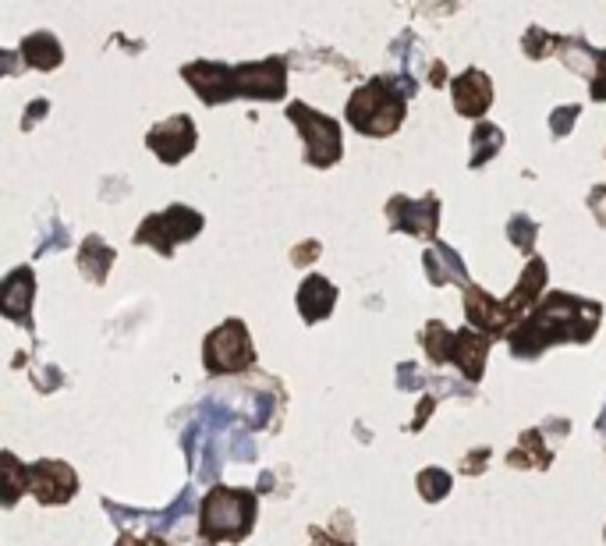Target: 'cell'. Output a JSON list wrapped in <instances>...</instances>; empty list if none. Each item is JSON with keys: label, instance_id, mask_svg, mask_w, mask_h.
Wrapping results in <instances>:
<instances>
[{"label": "cell", "instance_id": "ac0fdd59", "mask_svg": "<svg viewBox=\"0 0 606 546\" xmlns=\"http://www.w3.org/2000/svg\"><path fill=\"white\" fill-rule=\"evenodd\" d=\"M422 263H426V273H429V284H436V288H443V284H465L468 288V273H465V263H461V256L451 249V245L436 242L433 249L422 256Z\"/></svg>", "mask_w": 606, "mask_h": 546}, {"label": "cell", "instance_id": "f35d334b", "mask_svg": "<svg viewBox=\"0 0 606 546\" xmlns=\"http://www.w3.org/2000/svg\"><path fill=\"white\" fill-rule=\"evenodd\" d=\"M15 68H18V54H11V50H0V78L15 75Z\"/></svg>", "mask_w": 606, "mask_h": 546}, {"label": "cell", "instance_id": "f546056e", "mask_svg": "<svg viewBox=\"0 0 606 546\" xmlns=\"http://www.w3.org/2000/svg\"><path fill=\"white\" fill-rule=\"evenodd\" d=\"M557 47H560V39L550 36V32H543V29H529V36H525V54L529 57H546Z\"/></svg>", "mask_w": 606, "mask_h": 546}, {"label": "cell", "instance_id": "b9f144b4", "mask_svg": "<svg viewBox=\"0 0 606 546\" xmlns=\"http://www.w3.org/2000/svg\"><path fill=\"white\" fill-rule=\"evenodd\" d=\"M447 82V68L443 64H433V86H443Z\"/></svg>", "mask_w": 606, "mask_h": 546}, {"label": "cell", "instance_id": "83f0119b", "mask_svg": "<svg viewBox=\"0 0 606 546\" xmlns=\"http://www.w3.org/2000/svg\"><path fill=\"white\" fill-rule=\"evenodd\" d=\"M227 454V444H220V433H213L206 444H202V465H199V479H217L220 458Z\"/></svg>", "mask_w": 606, "mask_h": 546}, {"label": "cell", "instance_id": "603a6c76", "mask_svg": "<svg viewBox=\"0 0 606 546\" xmlns=\"http://www.w3.org/2000/svg\"><path fill=\"white\" fill-rule=\"evenodd\" d=\"M560 57L571 64V71H578V75H592L596 71V61L599 54L585 43V39H560Z\"/></svg>", "mask_w": 606, "mask_h": 546}, {"label": "cell", "instance_id": "ee69618b", "mask_svg": "<svg viewBox=\"0 0 606 546\" xmlns=\"http://www.w3.org/2000/svg\"><path fill=\"white\" fill-rule=\"evenodd\" d=\"M266 490H273V476H270V472H266L263 483H259V493H266Z\"/></svg>", "mask_w": 606, "mask_h": 546}, {"label": "cell", "instance_id": "8d00e7d4", "mask_svg": "<svg viewBox=\"0 0 606 546\" xmlns=\"http://www.w3.org/2000/svg\"><path fill=\"white\" fill-rule=\"evenodd\" d=\"M397 383H401L404 390H415V383H422L419 369H415V366H408V362H404V366L397 369Z\"/></svg>", "mask_w": 606, "mask_h": 546}, {"label": "cell", "instance_id": "e575fe53", "mask_svg": "<svg viewBox=\"0 0 606 546\" xmlns=\"http://www.w3.org/2000/svg\"><path fill=\"white\" fill-rule=\"evenodd\" d=\"M592 100H606V50L599 54L596 71H592Z\"/></svg>", "mask_w": 606, "mask_h": 546}, {"label": "cell", "instance_id": "d4e9b609", "mask_svg": "<svg viewBox=\"0 0 606 546\" xmlns=\"http://www.w3.org/2000/svg\"><path fill=\"white\" fill-rule=\"evenodd\" d=\"M422 344H426L429 359L436 362V366H443V362H451V344H454V334L443 323H426V330H422Z\"/></svg>", "mask_w": 606, "mask_h": 546}, {"label": "cell", "instance_id": "9c48e42d", "mask_svg": "<svg viewBox=\"0 0 606 546\" xmlns=\"http://www.w3.org/2000/svg\"><path fill=\"white\" fill-rule=\"evenodd\" d=\"M387 217L394 231H408L415 238H433L436 224H440V199L436 195H426V199L394 195L387 203Z\"/></svg>", "mask_w": 606, "mask_h": 546}, {"label": "cell", "instance_id": "7c38bea8", "mask_svg": "<svg viewBox=\"0 0 606 546\" xmlns=\"http://www.w3.org/2000/svg\"><path fill=\"white\" fill-rule=\"evenodd\" d=\"M195 125L188 114H174L171 121H160L153 132L146 135V146L153 149L164 164H181L188 153L195 149Z\"/></svg>", "mask_w": 606, "mask_h": 546}, {"label": "cell", "instance_id": "ab89813d", "mask_svg": "<svg viewBox=\"0 0 606 546\" xmlns=\"http://www.w3.org/2000/svg\"><path fill=\"white\" fill-rule=\"evenodd\" d=\"M117 546H167V543H164V539H160V536H149L146 543H139V539H135L132 532H125V536L117 539Z\"/></svg>", "mask_w": 606, "mask_h": 546}, {"label": "cell", "instance_id": "60d3db41", "mask_svg": "<svg viewBox=\"0 0 606 546\" xmlns=\"http://www.w3.org/2000/svg\"><path fill=\"white\" fill-rule=\"evenodd\" d=\"M429 412H433V398H426V401H422V408H419V419L412 422V429H422V422L429 419Z\"/></svg>", "mask_w": 606, "mask_h": 546}, {"label": "cell", "instance_id": "4316f807", "mask_svg": "<svg viewBox=\"0 0 606 546\" xmlns=\"http://www.w3.org/2000/svg\"><path fill=\"white\" fill-rule=\"evenodd\" d=\"M71 245V234H68V227L61 224V220H50L47 224V234L39 238V245H36V259H43V256H50V252H61V249H68Z\"/></svg>", "mask_w": 606, "mask_h": 546}, {"label": "cell", "instance_id": "6da1fadb", "mask_svg": "<svg viewBox=\"0 0 606 546\" xmlns=\"http://www.w3.org/2000/svg\"><path fill=\"white\" fill-rule=\"evenodd\" d=\"M599 327V305L585 302V298L564 295L553 291L543 302L532 305V312L525 320H518L507 330V341L518 359H536L539 351H546L550 344L564 341H592Z\"/></svg>", "mask_w": 606, "mask_h": 546}, {"label": "cell", "instance_id": "d6986e66", "mask_svg": "<svg viewBox=\"0 0 606 546\" xmlns=\"http://www.w3.org/2000/svg\"><path fill=\"white\" fill-rule=\"evenodd\" d=\"M61 61H64V50H61V39H57L54 32H32V36L22 39L25 68L54 71V68H61Z\"/></svg>", "mask_w": 606, "mask_h": 546}, {"label": "cell", "instance_id": "d590c367", "mask_svg": "<svg viewBox=\"0 0 606 546\" xmlns=\"http://www.w3.org/2000/svg\"><path fill=\"white\" fill-rule=\"evenodd\" d=\"M316 256H319V242H302L295 252H291V263H295V266H309Z\"/></svg>", "mask_w": 606, "mask_h": 546}, {"label": "cell", "instance_id": "4fadbf2b", "mask_svg": "<svg viewBox=\"0 0 606 546\" xmlns=\"http://www.w3.org/2000/svg\"><path fill=\"white\" fill-rule=\"evenodd\" d=\"M465 316H468V327L472 330H482L486 337H500L511 330V323H507L504 309H500V302L493 295H486L482 288H475V284H468L465 288Z\"/></svg>", "mask_w": 606, "mask_h": 546}, {"label": "cell", "instance_id": "e0dca14e", "mask_svg": "<svg viewBox=\"0 0 606 546\" xmlns=\"http://www.w3.org/2000/svg\"><path fill=\"white\" fill-rule=\"evenodd\" d=\"M543 284H546V263H543V259H532L529 270H525V277L518 281V288H514L511 295L500 302V309H504V316H507V323H511V327L521 320V312H529L532 305H536Z\"/></svg>", "mask_w": 606, "mask_h": 546}, {"label": "cell", "instance_id": "277c9868", "mask_svg": "<svg viewBox=\"0 0 606 546\" xmlns=\"http://www.w3.org/2000/svg\"><path fill=\"white\" fill-rule=\"evenodd\" d=\"M288 121L298 128L305 142V164L312 167H334L344 153L341 125L334 117L319 114L309 103H288Z\"/></svg>", "mask_w": 606, "mask_h": 546}, {"label": "cell", "instance_id": "484cf974", "mask_svg": "<svg viewBox=\"0 0 606 546\" xmlns=\"http://www.w3.org/2000/svg\"><path fill=\"white\" fill-rule=\"evenodd\" d=\"M419 493L426 500H443L447 493H451V472H443V468H426V472H419Z\"/></svg>", "mask_w": 606, "mask_h": 546}, {"label": "cell", "instance_id": "d6a6232c", "mask_svg": "<svg viewBox=\"0 0 606 546\" xmlns=\"http://www.w3.org/2000/svg\"><path fill=\"white\" fill-rule=\"evenodd\" d=\"M32 380H36V387L43 390V394H50V390H57L64 383L61 369L57 366H32Z\"/></svg>", "mask_w": 606, "mask_h": 546}, {"label": "cell", "instance_id": "74e56055", "mask_svg": "<svg viewBox=\"0 0 606 546\" xmlns=\"http://www.w3.org/2000/svg\"><path fill=\"white\" fill-rule=\"evenodd\" d=\"M589 206H592V210L599 213V224H606V185H599L596 192H592Z\"/></svg>", "mask_w": 606, "mask_h": 546}, {"label": "cell", "instance_id": "52a82bcc", "mask_svg": "<svg viewBox=\"0 0 606 546\" xmlns=\"http://www.w3.org/2000/svg\"><path fill=\"white\" fill-rule=\"evenodd\" d=\"M234 89L238 100H284L288 93V61L263 57V61L234 64Z\"/></svg>", "mask_w": 606, "mask_h": 546}, {"label": "cell", "instance_id": "1f68e13d", "mask_svg": "<svg viewBox=\"0 0 606 546\" xmlns=\"http://www.w3.org/2000/svg\"><path fill=\"white\" fill-rule=\"evenodd\" d=\"M578 114H582V107L578 103H571V107H557L550 114V128H553V135H568L571 132V125L578 121Z\"/></svg>", "mask_w": 606, "mask_h": 546}, {"label": "cell", "instance_id": "ffe728a7", "mask_svg": "<svg viewBox=\"0 0 606 546\" xmlns=\"http://www.w3.org/2000/svg\"><path fill=\"white\" fill-rule=\"evenodd\" d=\"M110 266H114V249L103 242L100 234H89L86 242H82V249H78V270L86 273L89 284H103Z\"/></svg>", "mask_w": 606, "mask_h": 546}, {"label": "cell", "instance_id": "836d02e7", "mask_svg": "<svg viewBox=\"0 0 606 546\" xmlns=\"http://www.w3.org/2000/svg\"><path fill=\"white\" fill-rule=\"evenodd\" d=\"M47 114H50L47 100H32V107H25V114H22V132H32V128H36Z\"/></svg>", "mask_w": 606, "mask_h": 546}, {"label": "cell", "instance_id": "7a4b0ae2", "mask_svg": "<svg viewBox=\"0 0 606 546\" xmlns=\"http://www.w3.org/2000/svg\"><path fill=\"white\" fill-rule=\"evenodd\" d=\"M415 78L408 71L401 75H376L366 86H358L348 100V125L362 135H394L401 128L404 114H408V100L415 96Z\"/></svg>", "mask_w": 606, "mask_h": 546}, {"label": "cell", "instance_id": "8fae6325", "mask_svg": "<svg viewBox=\"0 0 606 546\" xmlns=\"http://www.w3.org/2000/svg\"><path fill=\"white\" fill-rule=\"evenodd\" d=\"M29 490L39 504H68L78 490V479L75 472H71V465L43 458L29 468Z\"/></svg>", "mask_w": 606, "mask_h": 546}, {"label": "cell", "instance_id": "2e32d148", "mask_svg": "<svg viewBox=\"0 0 606 546\" xmlns=\"http://www.w3.org/2000/svg\"><path fill=\"white\" fill-rule=\"evenodd\" d=\"M334 302H337V288L327 277H319V273H309L302 281V288H298V312H302L305 323L327 320L330 312H334Z\"/></svg>", "mask_w": 606, "mask_h": 546}, {"label": "cell", "instance_id": "8992f818", "mask_svg": "<svg viewBox=\"0 0 606 546\" xmlns=\"http://www.w3.org/2000/svg\"><path fill=\"white\" fill-rule=\"evenodd\" d=\"M202 231V217L192 206H171L164 213H153V217L142 220V227L135 231V245H149L160 256H174V245L188 242Z\"/></svg>", "mask_w": 606, "mask_h": 546}, {"label": "cell", "instance_id": "5b68a950", "mask_svg": "<svg viewBox=\"0 0 606 546\" xmlns=\"http://www.w3.org/2000/svg\"><path fill=\"white\" fill-rule=\"evenodd\" d=\"M256 362V348H252L249 327L241 320H227L206 337L202 344V366L210 376H234Z\"/></svg>", "mask_w": 606, "mask_h": 546}, {"label": "cell", "instance_id": "3957f363", "mask_svg": "<svg viewBox=\"0 0 606 546\" xmlns=\"http://www.w3.org/2000/svg\"><path fill=\"white\" fill-rule=\"evenodd\" d=\"M256 500L259 493L252 490H227L213 486L202 500L199 511V536L206 543H241L256 525Z\"/></svg>", "mask_w": 606, "mask_h": 546}, {"label": "cell", "instance_id": "7bdbcfd3", "mask_svg": "<svg viewBox=\"0 0 606 546\" xmlns=\"http://www.w3.org/2000/svg\"><path fill=\"white\" fill-rule=\"evenodd\" d=\"M312 539H316L319 546H351V543H337V539H323L319 532H312Z\"/></svg>", "mask_w": 606, "mask_h": 546}, {"label": "cell", "instance_id": "7402d4cb", "mask_svg": "<svg viewBox=\"0 0 606 546\" xmlns=\"http://www.w3.org/2000/svg\"><path fill=\"white\" fill-rule=\"evenodd\" d=\"M553 454L546 451L543 437H539V429H529L525 437H521V447L518 451L507 454V465H536V468H546L550 465Z\"/></svg>", "mask_w": 606, "mask_h": 546}, {"label": "cell", "instance_id": "5bb4252c", "mask_svg": "<svg viewBox=\"0 0 606 546\" xmlns=\"http://www.w3.org/2000/svg\"><path fill=\"white\" fill-rule=\"evenodd\" d=\"M454 107L461 117H482L493 103L490 75H482L479 68H468L465 75L454 78Z\"/></svg>", "mask_w": 606, "mask_h": 546}, {"label": "cell", "instance_id": "f1b7e54d", "mask_svg": "<svg viewBox=\"0 0 606 546\" xmlns=\"http://www.w3.org/2000/svg\"><path fill=\"white\" fill-rule=\"evenodd\" d=\"M536 231H539V227L532 224L529 217H514L511 224H507V234H511V242L518 245L521 252L532 249V242H536Z\"/></svg>", "mask_w": 606, "mask_h": 546}, {"label": "cell", "instance_id": "44dd1931", "mask_svg": "<svg viewBox=\"0 0 606 546\" xmlns=\"http://www.w3.org/2000/svg\"><path fill=\"white\" fill-rule=\"evenodd\" d=\"M25 490H29V468L11 451H0V507H15Z\"/></svg>", "mask_w": 606, "mask_h": 546}, {"label": "cell", "instance_id": "4dcf8cb0", "mask_svg": "<svg viewBox=\"0 0 606 546\" xmlns=\"http://www.w3.org/2000/svg\"><path fill=\"white\" fill-rule=\"evenodd\" d=\"M227 458L231 461H256V444H252L249 433H234L231 444H227Z\"/></svg>", "mask_w": 606, "mask_h": 546}, {"label": "cell", "instance_id": "cb8c5ba5", "mask_svg": "<svg viewBox=\"0 0 606 546\" xmlns=\"http://www.w3.org/2000/svg\"><path fill=\"white\" fill-rule=\"evenodd\" d=\"M500 146H504V132L497 125H479L472 132V167H482L490 156H497Z\"/></svg>", "mask_w": 606, "mask_h": 546}, {"label": "cell", "instance_id": "30bf717a", "mask_svg": "<svg viewBox=\"0 0 606 546\" xmlns=\"http://www.w3.org/2000/svg\"><path fill=\"white\" fill-rule=\"evenodd\" d=\"M32 298H36V273L32 266H18L0 281V316L18 327L32 330Z\"/></svg>", "mask_w": 606, "mask_h": 546}, {"label": "cell", "instance_id": "ba28073f", "mask_svg": "<svg viewBox=\"0 0 606 546\" xmlns=\"http://www.w3.org/2000/svg\"><path fill=\"white\" fill-rule=\"evenodd\" d=\"M188 86L199 93V100L206 107H220V103L238 100V89H234V68L220 61H195L181 68Z\"/></svg>", "mask_w": 606, "mask_h": 546}, {"label": "cell", "instance_id": "9a60e30c", "mask_svg": "<svg viewBox=\"0 0 606 546\" xmlns=\"http://www.w3.org/2000/svg\"><path fill=\"white\" fill-rule=\"evenodd\" d=\"M486 355H490V337L482 334V330H461V334H454L451 362H458V369L472 383H479L482 373H486Z\"/></svg>", "mask_w": 606, "mask_h": 546}]
</instances>
